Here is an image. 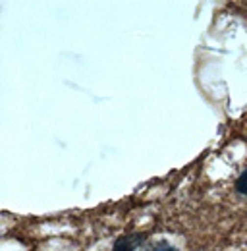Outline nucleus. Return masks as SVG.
<instances>
[{
	"label": "nucleus",
	"mask_w": 247,
	"mask_h": 251,
	"mask_svg": "<svg viewBox=\"0 0 247 251\" xmlns=\"http://www.w3.org/2000/svg\"><path fill=\"white\" fill-rule=\"evenodd\" d=\"M143 242V236H125V238H120L116 244H114V250L112 251H133L139 244Z\"/></svg>",
	"instance_id": "f257e3e1"
},
{
	"label": "nucleus",
	"mask_w": 247,
	"mask_h": 251,
	"mask_svg": "<svg viewBox=\"0 0 247 251\" xmlns=\"http://www.w3.org/2000/svg\"><path fill=\"white\" fill-rule=\"evenodd\" d=\"M236 189L242 193V195H247V170L238 178V182H236Z\"/></svg>",
	"instance_id": "f03ea898"
},
{
	"label": "nucleus",
	"mask_w": 247,
	"mask_h": 251,
	"mask_svg": "<svg viewBox=\"0 0 247 251\" xmlns=\"http://www.w3.org/2000/svg\"><path fill=\"white\" fill-rule=\"evenodd\" d=\"M151 251H178V250L172 248V246H168V244H156Z\"/></svg>",
	"instance_id": "7ed1b4c3"
}]
</instances>
